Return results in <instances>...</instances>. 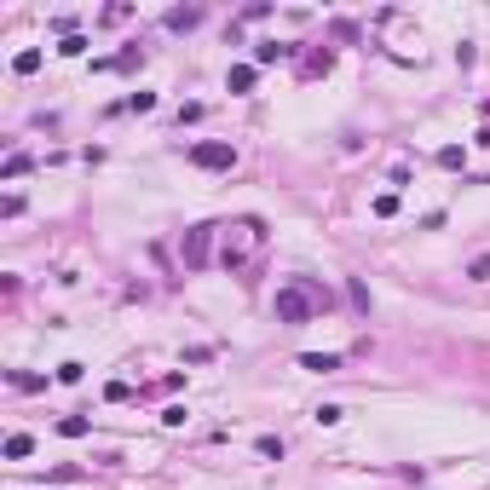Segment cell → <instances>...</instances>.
<instances>
[{
  "instance_id": "7",
  "label": "cell",
  "mask_w": 490,
  "mask_h": 490,
  "mask_svg": "<svg viewBox=\"0 0 490 490\" xmlns=\"http://www.w3.org/2000/svg\"><path fill=\"white\" fill-rule=\"evenodd\" d=\"M225 87H231V92H248V87H254V64H237V69L225 75Z\"/></svg>"
},
{
  "instance_id": "10",
  "label": "cell",
  "mask_w": 490,
  "mask_h": 490,
  "mask_svg": "<svg viewBox=\"0 0 490 490\" xmlns=\"http://www.w3.org/2000/svg\"><path fill=\"white\" fill-rule=\"evenodd\" d=\"M87 427H92V421H87V415H64V421H58V433H64V438H81Z\"/></svg>"
},
{
  "instance_id": "3",
  "label": "cell",
  "mask_w": 490,
  "mask_h": 490,
  "mask_svg": "<svg viewBox=\"0 0 490 490\" xmlns=\"http://www.w3.org/2000/svg\"><path fill=\"white\" fill-rule=\"evenodd\" d=\"M191 161L196 168H237V150L219 145V138H202V145H191Z\"/></svg>"
},
{
  "instance_id": "8",
  "label": "cell",
  "mask_w": 490,
  "mask_h": 490,
  "mask_svg": "<svg viewBox=\"0 0 490 490\" xmlns=\"http://www.w3.org/2000/svg\"><path fill=\"white\" fill-rule=\"evenodd\" d=\"M277 58H289V46H277V41H260V46H254V64H277Z\"/></svg>"
},
{
  "instance_id": "16",
  "label": "cell",
  "mask_w": 490,
  "mask_h": 490,
  "mask_svg": "<svg viewBox=\"0 0 490 490\" xmlns=\"http://www.w3.org/2000/svg\"><path fill=\"white\" fill-rule=\"evenodd\" d=\"M122 110H156V92H133V99H127Z\"/></svg>"
},
{
  "instance_id": "13",
  "label": "cell",
  "mask_w": 490,
  "mask_h": 490,
  "mask_svg": "<svg viewBox=\"0 0 490 490\" xmlns=\"http://www.w3.org/2000/svg\"><path fill=\"white\" fill-rule=\"evenodd\" d=\"M58 52H64V58H81V52H87V41H81V35H64V41H58Z\"/></svg>"
},
{
  "instance_id": "1",
  "label": "cell",
  "mask_w": 490,
  "mask_h": 490,
  "mask_svg": "<svg viewBox=\"0 0 490 490\" xmlns=\"http://www.w3.org/2000/svg\"><path fill=\"white\" fill-rule=\"evenodd\" d=\"M260 248H266V225H260V219H237V225L225 231V248H219V260H225L231 271H237V266H248Z\"/></svg>"
},
{
  "instance_id": "18",
  "label": "cell",
  "mask_w": 490,
  "mask_h": 490,
  "mask_svg": "<svg viewBox=\"0 0 490 490\" xmlns=\"http://www.w3.org/2000/svg\"><path fill=\"white\" fill-rule=\"evenodd\" d=\"M468 277H473V283H490V260H473V266H468Z\"/></svg>"
},
{
  "instance_id": "14",
  "label": "cell",
  "mask_w": 490,
  "mask_h": 490,
  "mask_svg": "<svg viewBox=\"0 0 490 490\" xmlns=\"http://www.w3.org/2000/svg\"><path fill=\"white\" fill-rule=\"evenodd\" d=\"M461 161H468V156H461V145H445V150H438V168H461Z\"/></svg>"
},
{
  "instance_id": "5",
  "label": "cell",
  "mask_w": 490,
  "mask_h": 490,
  "mask_svg": "<svg viewBox=\"0 0 490 490\" xmlns=\"http://www.w3.org/2000/svg\"><path fill=\"white\" fill-rule=\"evenodd\" d=\"M300 369H312V375H329V369H340V358H335V352H306V358H300Z\"/></svg>"
},
{
  "instance_id": "17",
  "label": "cell",
  "mask_w": 490,
  "mask_h": 490,
  "mask_svg": "<svg viewBox=\"0 0 490 490\" xmlns=\"http://www.w3.org/2000/svg\"><path fill=\"white\" fill-rule=\"evenodd\" d=\"M23 173H29V156H23V150H17V156L6 161V179H23Z\"/></svg>"
},
{
  "instance_id": "11",
  "label": "cell",
  "mask_w": 490,
  "mask_h": 490,
  "mask_svg": "<svg viewBox=\"0 0 490 490\" xmlns=\"http://www.w3.org/2000/svg\"><path fill=\"white\" fill-rule=\"evenodd\" d=\"M12 69H17V75H35V69H41V52H17Z\"/></svg>"
},
{
  "instance_id": "15",
  "label": "cell",
  "mask_w": 490,
  "mask_h": 490,
  "mask_svg": "<svg viewBox=\"0 0 490 490\" xmlns=\"http://www.w3.org/2000/svg\"><path fill=\"white\" fill-rule=\"evenodd\" d=\"M340 415H346L340 404H317V421H323V427H335V421H340Z\"/></svg>"
},
{
  "instance_id": "9",
  "label": "cell",
  "mask_w": 490,
  "mask_h": 490,
  "mask_svg": "<svg viewBox=\"0 0 490 490\" xmlns=\"http://www.w3.org/2000/svg\"><path fill=\"white\" fill-rule=\"evenodd\" d=\"M191 23H202V12H196V6H179V12H168V29H191Z\"/></svg>"
},
{
  "instance_id": "2",
  "label": "cell",
  "mask_w": 490,
  "mask_h": 490,
  "mask_svg": "<svg viewBox=\"0 0 490 490\" xmlns=\"http://www.w3.org/2000/svg\"><path fill=\"white\" fill-rule=\"evenodd\" d=\"M277 317L283 323H312V312H317V300H312V289L306 283H289V289H277Z\"/></svg>"
},
{
  "instance_id": "6",
  "label": "cell",
  "mask_w": 490,
  "mask_h": 490,
  "mask_svg": "<svg viewBox=\"0 0 490 490\" xmlns=\"http://www.w3.org/2000/svg\"><path fill=\"white\" fill-rule=\"evenodd\" d=\"M29 450H35V438H29V433H12V438H6V461H23Z\"/></svg>"
},
{
  "instance_id": "4",
  "label": "cell",
  "mask_w": 490,
  "mask_h": 490,
  "mask_svg": "<svg viewBox=\"0 0 490 490\" xmlns=\"http://www.w3.org/2000/svg\"><path fill=\"white\" fill-rule=\"evenodd\" d=\"M208 237H214V225L185 231V266H208Z\"/></svg>"
},
{
  "instance_id": "12",
  "label": "cell",
  "mask_w": 490,
  "mask_h": 490,
  "mask_svg": "<svg viewBox=\"0 0 490 490\" xmlns=\"http://www.w3.org/2000/svg\"><path fill=\"white\" fill-rule=\"evenodd\" d=\"M12 387H17V392H41L46 381H41V375H29V369H17V375H12Z\"/></svg>"
}]
</instances>
